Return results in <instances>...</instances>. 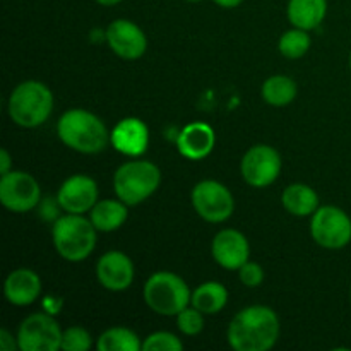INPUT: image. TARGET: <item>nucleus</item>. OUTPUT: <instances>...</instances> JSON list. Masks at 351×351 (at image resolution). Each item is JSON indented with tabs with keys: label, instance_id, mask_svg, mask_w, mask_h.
<instances>
[{
	"label": "nucleus",
	"instance_id": "nucleus-13",
	"mask_svg": "<svg viewBox=\"0 0 351 351\" xmlns=\"http://www.w3.org/2000/svg\"><path fill=\"white\" fill-rule=\"evenodd\" d=\"M106 41L113 53L125 60H136L143 57L147 48L146 34L137 24L129 19H117L106 29Z\"/></svg>",
	"mask_w": 351,
	"mask_h": 351
},
{
	"label": "nucleus",
	"instance_id": "nucleus-1",
	"mask_svg": "<svg viewBox=\"0 0 351 351\" xmlns=\"http://www.w3.org/2000/svg\"><path fill=\"white\" fill-rule=\"evenodd\" d=\"M280 336V321L273 308L252 305L233 317L228 326L230 346L237 351H267Z\"/></svg>",
	"mask_w": 351,
	"mask_h": 351
},
{
	"label": "nucleus",
	"instance_id": "nucleus-15",
	"mask_svg": "<svg viewBox=\"0 0 351 351\" xmlns=\"http://www.w3.org/2000/svg\"><path fill=\"white\" fill-rule=\"evenodd\" d=\"M213 257L221 267L228 271L240 269L249 261L250 247L245 235L239 230H221L211 245Z\"/></svg>",
	"mask_w": 351,
	"mask_h": 351
},
{
	"label": "nucleus",
	"instance_id": "nucleus-17",
	"mask_svg": "<svg viewBox=\"0 0 351 351\" xmlns=\"http://www.w3.org/2000/svg\"><path fill=\"white\" fill-rule=\"evenodd\" d=\"M7 302L17 307H26L38 300L41 295V280L34 271L21 267L7 276L3 285Z\"/></svg>",
	"mask_w": 351,
	"mask_h": 351
},
{
	"label": "nucleus",
	"instance_id": "nucleus-32",
	"mask_svg": "<svg viewBox=\"0 0 351 351\" xmlns=\"http://www.w3.org/2000/svg\"><path fill=\"white\" fill-rule=\"evenodd\" d=\"M213 2H215L216 5L223 7V9H235V7H239L243 0H213Z\"/></svg>",
	"mask_w": 351,
	"mask_h": 351
},
{
	"label": "nucleus",
	"instance_id": "nucleus-26",
	"mask_svg": "<svg viewBox=\"0 0 351 351\" xmlns=\"http://www.w3.org/2000/svg\"><path fill=\"white\" fill-rule=\"evenodd\" d=\"M184 343L175 335L167 331H158L147 336L143 343V351H182Z\"/></svg>",
	"mask_w": 351,
	"mask_h": 351
},
{
	"label": "nucleus",
	"instance_id": "nucleus-30",
	"mask_svg": "<svg viewBox=\"0 0 351 351\" xmlns=\"http://www.w3.org/2000/svg\"><path fill=\"white\" fill-rule=\"evenodd\" d=\"M16 348H19V343L12 338V335L7 329H2L0 331V350L14 351Z\"/></svg>",
	"mask_w": 351,
	"mask_h": 351
},
{
	"label": "nucleus",
	"instance_id": "nucleus-10",
	"mask_svg": "<svg viewBox=\"0 0 351 351\" xmlns=\"http://www.w3.org/2000/svg\"><path fill=\"white\" fill-rule=\"evenodd\" d=\"M41 201V189L33 175L9 171L0 178V202L12 213H27Z\"/></svg>",
	"mask_w": 351,
	"mask_h": 351
},
{
	"label": "nucleus",
	"instance_id": "nucleus-2",
	"mask_svg": "<svg viewBox=\"0 0 351 351\" xmlns=\"http://www.w3.org/2000/svg\"><path fill=\"white\" fill-rule=\"evenodd\" d=\"M57 132L65 146L84 154L101 153L112 137L99 117L79 108L69 110L58 119Z\"/></svg>",
	"mask_w": 351,
	"mask_h": 351
},
{
	"label": "nucleus",
	"instance_id": "nucleus-31",
	"mask_svg": "<svg viewBox=\"0 0 351 351\" xmlns=\"http://www.w3.org/2000/svg\"><path fill=\"white\" fill-rule=\"evenodd\" d=\"M10 171V156L7 149L0 151V175H7Z\"/></svg>",
	"mask_w": 351,
	"mask_h": 351
},
{
	"label": "nucleus",
	"instance_id": "nucleus-35",
	"mask_svg": "<svg viewBox=\"0 0 351 351\" xmlns=\"http://www.w3.org/2000/svg\"><path fill=\"white\" fill-rule=\"evenodd\" d=\"M350 69H351V53H350Z\"/></svg>",
	"mask_w": 351,
	"mask_h": 351
},
{
	"label": "nucleus",
	"instance_id": "nucleus-3",
	"mask_svg": "<svg viewBox=\"0 0 351 351\" xmlns=\"http://www.w3.org/2000/svg\"><path fill=\"white\" fill-rule=\"evenodd\" d=\"M96 232L91 219L82 218L81 215L60 216L55 221L51 237L53 245L62 259L69 263H79L91 256L96 247Z\"/></svg>",
	"mask_w": 351,
	"mask_h": 351
},
{
	"label": "nucleus",
	"instance_id": "nucleus-14",
	"mask_svg": "<svg viewBox=\"0 0 351 351\" xmlns=\"http://www.w3.org/2000/svg\"><path fill=\"white\" fill-rule=\"evenodd\" d=\"M96 276L106 290H127L134 281V264L123 252L110 250L99 257L96 264Z\"/></svg>",
	"mask_w": 351,
	"mask_h": 351
},
{
	"label": "nucleus",
	"instance_id": "nucleus-12",
	"mask_svg": "<svg viewBox=\"0 0 351 351\" xmlns=\"http://www.w3.org/2000/svg\"><path fill=\"white\" fill-rule=\"evenodd\" d=\"M96 201H98V185L88 175H72L58 189V206L71 215H84L91 211Z\"/></svg>",
	"mask_w": 351,
	"mask_h": 351
},
{
	"label": "nucleus",
	"instance_id": "nucleus-16",
	"mask_svg": "<svg viewBox=\"0 0 351 351\" xmlns=\"http://www.w3.org/2000/svg\"><path fill=\"white\" fill-rule=\"evenodd\" d=\"M110 143L119 153L137 158L147 151L149 130H147V125L143 120L129 117V119H123L122 122L113 127Z\"/></svg>",
	"mask_w": 351,
	"mask_h": 351
},
{
	"label": "nucleus",
	"instance_id": "nucleus-36",
	"mask_svg": "<svg viewBox=\"0 0 351 351\" xmlns=\"http://www.w3.org/2000/svg\"><path fill=\"white\" fill-rule=\"evenodd\" d=\"M350 298H351V291H350Z\"/></svg>",
	"mask_w": 351,
	"mask_h": 351
},
{
	"label": "nucleus",
	"instance_id": "nucleus-18",
	"mask_svg": "<svg viewBox=\"0 0 351 351\" xmlns=\"http://www.w3.org/2000/svg\"><path fill=\"white\" fill-rule=\"evenodd\" d=\"M215 139V130L208 123H189L178 134V153L184 158H189V160H202V158H206L213 151Z\"/></svg>",
	"mask_w": 351,
	"mask_h": 351
},
{
	"label": "nucleus",
	"instance_id": "nucleus-8",
	"mask_svg": "<svg viewBox=\"0 0 351 351\" xmlns=\"http://www.w3.org/2000/svg\"><path fill=\"white\" fill-rule=\"evenodd\" d=\"M192 206L202 219L223 223L233 215L235 201L228 189L216 180H202L192 191Z\"/></svg>",
	"mask_w": 351,
	"mask_h": 351
},
{
	"label": "nucleus",
	"instance_id": "nucleus-7",
	"mask_svg": "<svg viewBox=\"0 0 351 351\" xmlns=\"http://www.w3.org/2000/svg\"><path fill=\"white\" fill-rule=\"evenodd\" d=\"M311 233L315 243L324 249H343L351 242V219L343 209L324 206L312 215Z\"/></svg>",
	"mask_w": 351,
	"mask_h": 351
},
{
	"label": "nucleus",
	"instance_id": "nucleus-21",
	"mask_svg": "<svg viewBox=\"0 0 351 351\" xmlns=\"http://www.w3.org/2000/svg\"><path fill=\"white\" fill-rule=\"evenodd\" d=\"M283 208L293 216H311L319 209V195L305 184H291L281 195Z\"/></svg>",
	"mask_w": 351,
	"mask_h": 351
},
{
	"label": "nucleus",
	"instance_id": "nucleus-25",
	"mask_svg": "<svg viewBox=\"0 0 351 351\" xmlns=\"http://www.w3.org/2000/svg\"><path fill=\"white\" fill-rule=\"evenodd\" d=\"M311 43L312 41L307 31L295 27V29L283 33V36L280 38V51L287 58H300L307 53Z\"/></svg>",
	"mask_w": 351,
	"mask_h": 351
},
{
	"label": "nucleus",
	"instance_id": "nucleus-34",
	"mask_svg": "<svg viewBox=\"0 0 351 351\" xmlns=\"http://www.w3.org/2000/svg\"><path fill=\"white\" fill-rule=\"evenodd\" d=\"M187 2H201V0H187Z\"/></svg>",
	"mask_w": 351,
	"mask_h": 351
},
{
	"label": "nucleus",
	"instance_id": "nucleus-27",
	"mask_svg": "<svg viewBox=\"0 0 351 351\" xmlns=\"http://www.w3.org/2000/svg\"><path fill=\"white\" fill-rule=\"evenodd\" d=\"M93 339L86 329L82 328H69L62 332L60 350L64 351H88L91 348Z\"/></svg>",
	"mask_w": 351,
	"mask_h": 351
},
{
	"label": "nucleus",
	"instance_id": "nucleus-20",
	"mask_svg": "<svg viewBox=\"0 0 351 351\" xmlns=\"http://www.w3.org/2000/svg\"><path fill=\"white\" fill-rule=\"evenodd\" d=\"M89 219L98 232H115L125 223L127 204L120 199L119 201H113V199L99 201L89 211Z\"/></svg>",
	"mask_w": 351,
	"mask_h": 351
},
{
	"label": "nucleus",
	"instance_id": "nucleus-5",
	"mask_svg": "<svg viewBox=\"0 0 351 351\" xmlns=\"http://www.w3.org/2000/svg\"><path fill=\"white\" fill-rule=\"evenodd\" d=\"M160 168L151 161H127L113 177L117 197L127 206H136L146 201L160 187Z\"/></svg>",
	"mask_w": 351,
	"mask_h": 351
},
{
	"label": "nucleus",
	"instance_id": "nucleus-23",
	"mask_svg": "<svg viewBox=\"0 0 351 351\" xmlns=\"http://www.w3.org/2000/svg\"><path fill=\"white\" fill-rule=\"evenodd\" d=\"M297 96V84L288 75H273L263 86V98L271 106H287Z\"/></svg>",
	"mask_w": 351,
	"mask_h": 351
},
{
	"label": "nucleus",
	"instance_id": "nucleus-33",
	"mask_svg": "<svg viewBox=\"0 0 351 351\" xmlns=\"http://www.w3.org/2000/svg\"><path fill=\"white\" fill-rule=\"evenodd\" d=\"M96 2H98V3H101V5H106V7H110V5H117V3H119V2H122V0H96Z\"/></svg>",
	"mask_w": 351,
	"mask_h": 351
},
{
	"label": "nucleus",
	"instance_id": "nucleus-6",
	"mask_svg": "<svg viewBox=\"0 0 351 351\" xmlns=\"http://www.w3.org/2000/svg\"><path fill=\"white\" fill-rule=\"evenodd\" d=\"M147 307L160 315H178L192 302L191 290L180 276L168 271L153 274L144 285Z\"/></svg>",
	"mask_w": 351,
	"mask_h": 351
},
{
	"label": "nucleus",
	"instance_id": "nucleus-29",
	"mask_svg": "<svg viewBox=\"0 0 351 351\" xmlns=\"http://www.w3.org/2000/svg\"><path fill=\"white\" fill-rule=\"evenodd\" d=\"M239 273H240V281H242L245 287H250V288L259 287L264 280V271L257 263H249V261H247V263L240 267Z\"/></svg>",
	"mask_w": 351,
	"mask_h": 351
},
{
	"label": "nucleus",
	"instance_id": "nucleus-19",
	"mask_svg": "<svg viewBox=\"0 0 351 351\" xmlns=\"http://www.w3.org/2000/svg\"><path fill=\"white\" fill-rule=\"evenodd\" d=\"M288 19L295 27L311 31L324 21L328 12V0H290Z\"/></svg>",
	"mask_w": 351,
	"mask_h": 351
},
{
	"label": "nucleus",
	"instance_id": "nucleus-4",
	"mask_svg": "<svg viewBox=\"0 0 351 351\" xmlns=\"http://www.w3.org/2000/svg\"><path fill=\"white\" fill-rule=\"evenodd\" d=\"M53 110V95L40 81H26L17 86L9 98V115L17 125H41L48 120Z\"/></svg>",
	"mask_w": 351,
	"mask_h": 351
},
{
	"label": "nucleus",
	"instance_id": "nucleus-24",
	"mask_svg": "<svg viewBox=\"0 0 351 351\" xmlns=\"http://www.w3.org/2000/svg\"><path fill=\"white\" fill-rule=\"evenodd\" d=\"M99 351H139L143 343L139 336L127 328H112L103 332L98 339Z\"/></svg>",
	"mask_w": 351,
	"mask_h": 351
},
{
	"label": "nucleus",
	"instance_id": "nucleus-9",
	"mask_svg": "<svg viewBox=\"0 0 351 351\" xmlns=\"http://www.w3.org/2000/svg\"><path fill=\"white\" fill-rule=\"evenodd\" d=\"M62 329L48 314H33L23 321L17 331L21 351H57L62 345Z\"/></svg>",
	"mask_w": 351,
	"mask_h": 351
},
{
	"label": "nucleus",
	"instance_id": "nucleus-11",
	"mask_svg": "<svg viewBox=\"0 0 351 351\" xmlns=\"http://www.w3.org/2000/svg\"><path fill=\"white\" fill-rule=\"evenodd\" d=\"M240 170H242L243 180L252 187H269L280 177V153L266 144H257L245 153Z\"/></svg>",
	"mask_w": 351,
	"mask_h": 351
},
{
	"label": "nucleus",
	"instance_id": "nucleus-28",
	"mask_svg": "<svg viewBox=\"0 0 351 351\" xmlns=\"http://www.w3.org/2000/svg\"><path fill=\"white\" fill-rule=\"evenodd\" d=\"M177 328L184 335L195 336L204 329V314L195 307H187L177 315Z\"/></svg>",
	"mask_w": 351,
	"mask_h": 351
},
{
	"label": "nucleus",
	"instance_id": "nucleus-22",
	"mask_svg": "<svg viewBox=\"0 0 351 351\" xmlns=\"http://www.w3.org/2000/svg\"><path fill=\"white\" fill-rule=\"evenodd\" d=\"M226 302H228V291L221 283H216V281H208V283L201 285L192 293V307L201 311L204 315L221 312Z\"/></svg>",
	"mask_w": 351,
	"mask_h": 351
}]
</instances>
